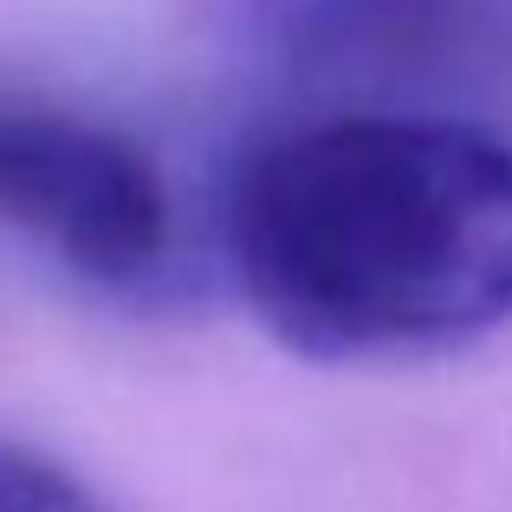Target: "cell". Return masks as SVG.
<instances>
[{"mask_svg": "<svg viewBox=\"0 0 512 512\" xmlns=\"http://www.w3.org/2000/svg\"><path fill=\"white\" fill-rule=\"evenodd\" d=\"M221 266L312 363H409L512 325V137L454 111H325L227 175Z\"/></svg>", "mask_w": 512, "mask_h": 512, "instance_id": "cell-1", "label": "cell"}, {"mask_svg": "<svg viewBox=\"0 0 512 512\" xmlns=\"http://www.w3.org/2000/svg\"><path fill=\"white\" fill-rule=\"evenodd\" d=\"M0 234L111 299H156L182 247L175 188L150 143L26 91H0Z\"/></svg>", "mask_w": 512, "mask_h": 512, "instance_id": "cell-2", "label": "cell"}, {"mask_svg": "<svg viewBox=\"0 0 512 512\" xmlns=\"http://www.w3.org/2000/svg\"><path fill=\"white\" fill-rule=\"evenodd\" d=\"M221 13L273 78L357 91L512 78V0H221Z\"/></svg>", "mask_w": 512, "mask_h": 512, "instance_id": "cell-3", "label": "cell"}, {"mask_svg": "<svg viewBox=\"0 0 512 512\" xmlns=\"http://www.w3.org/2000/svg\"><path fill=\"white\" fill-rule=\"evenodd\" d=\"M0 512H124L65 461L0 435Z\"/></svg>", "mask_w": 512, "mask_h": 512, "instance_id": "cell-4", "label": "cell"}]
</instances>
